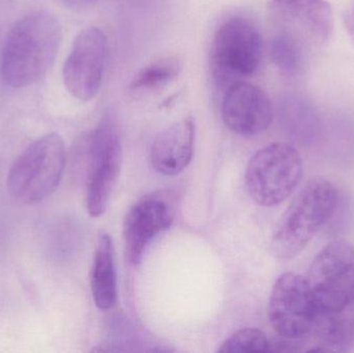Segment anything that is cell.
<instances>
[{
  "label": "cell",
  "mask_w": 354,
  "mask_h": 353,
  "mask_svg": "<svg viewBox=\"0 0 354 353\" xmlns=\"http://www.w3.org/2000/svg\"><path fill=\"white\" fill-rule=\"evenodd\" d=\"M195 134L193 117L183 118L164 128L151 145V161L153 168L164 175L181 173L193 158Z\"/></svg>",
  "instance_id": "obj_12"
},
{
  "label": "cell",
  "mask_w": 354,
  "mask_h": 353,
  "mask_svg": "<svg viewBox=\"0 0 354 353\" xmlns=\"http://www.w3.org/2000/svg\"><path fill=\"white\" fill-rule=\"evenodd\" d=\"M62 25L55 15L37 10L10 29L1 54V77L12 88H23L45 76L59 49Z\"/></svg>",
  "instance_id": "obj_1"
},
{
  "label": "cell",
  "mask_w": 354,
  "mask_h": 353,
  "mask_svg": "<svg viewBox=\"0 0 354 353\" xmlns=\"http://www.w3.org/2000/svg\"><path fill=\"white\" fill-rule=\"evenodd\" d=\"M319 313L338 312L354 304V246L333 240L312 261L306 276Z\"/></svg>",
  "instance_id": "obj_6"
},
{
  "label": "cell",
  "mask_w": 354,
  "mask_h": 353,
  "mask_svg": "<svg viewBox=\"0 0 354 353\" xmlns=\"http://www.w3.org/2000/svg\"><path fill=\"white\" fill-rule=\"evenodd\" d=\"M91 292L95 306L101 310H110L118 302L114 248L108 234L100 236L91 269Z\"/></svg>",
  "instance_id": "obj_14"
},
{
  "label": "cell",
  "mask_w": 354,
  "mask_h": 353,
  "mask_svg": "<svg viewBox=\"0 0 354 353\" xmlns=\"http://www.w3.org/2000/svg\"><path fill=\"white\" fill-rule=\"evenodd\" d=\"M270 59L282 72H297L303 62V52L299 41L288 33L277 35L270 44Z\"/></svg>",
  "instance_id": "obj_17"
},
{
  "label": "cell",
  "mask_w": 354,
  "mask_h": 353,
  "mask_svg": "<svg viewBox=\"0 0 354 353\" xmlns=\"http://www.w3.org/2000/svg\"><path fill=\"white\" fill-rule=\"evenodd\" d=\"M176 217L174 195L159 191L142 197L127 215L124 221V250L132 265L140 263L151 240L168 229Z\"/></svg>",
  "instance_id": "obj_10"
},
{
  "label": "cell",
  "mask_w": 354,
  "mask_h": 353,
  "mask_svg": "<svg viewBox=\"0 0 354 353\" xmlns=\"http://www.w3.org/2000/svg\"><path fill=\"white\" fill-rule=\"evenodd\" d=\"M89 159L86 207L89 215L105 213L122 165V144L112 114H106L95 130L83 137Z\"/></svg>",
  "instance_id": "obj_7"
},
{
  "label": "cell",
  "mask_w": 354,
  "mask_h": 353,
  "mask_svg": "<svg viewBox=\"0 0 354 353\" xmlns=\"http://www.w3.org/2000/svg\"><path fill=\"white\" fill-rule=\"evenodd\" d=\"M180 70V62L176 58L156 59L135 75L129 85V91L136 97L158 93L174 82Z\"/></svg>",
  "instance_id": "obj_16"
},
{
  "label": "cell",
  "mask_w": 354,
  "mask_h": 353,
  "mask_svg": "<svg viewBox=\"0 0 354 353\" xmlns=\"http://www.w3.org/2000/svg\"><path fill=\"white\" fill-rule=\"evenodd\" d=\"M263 53L261 33L243 17H232L216 30L209 52L212 80L221 90L254 76Z\"/></svg>",
  "instance_id": "obj_4"
},
{
  "label": "cell",
  "mask_w": 354,
  "mask_h": 353,
  "mask_svg": "<svg viewBox=\"0 0 354 353\" xmlns=\"http://www.w3.org/2000/svg\"><path fill=\"white\" fill-rule=\"evenodd\" d=\"M222 353L272 352V343L263 332L257 329H243L233 334L221 346Z\"/></svg>",
  "instance_id": "obj_18"
},
{
  "label": "cell",
  "mask_w": 354,
  "mask_h": 353,
  "mask_svg": "<svg viewBox=\"0 0 354 353\" xmlns=\"http://www.w3.org/2000/svg\"><path fill=\"white\" fill-rule=\"evenodd\" d=\"M338 190L326 178H312L285 211L272 236V250L282 260L303 252L318 230L334 215Z\"/></svg>",
  "instance_id": "obj_2"
},
{
  "label": "cell",
  "mask_w": 354,
  "mask_h": 353,
  "mask_svg": "<svg viewBox=\"0 0 354 353\" xmlns=\"http://www.w3.org/2000/svg\"><path fill=\"white\" fill-rule=\"evenodd\" d=\"M270 8L297 23L317 43H326L334 30V12L326 0H270Z\"/></svg>",
  "instance_id": "obj_13"
},
{
  "label": "cell",
  "mask_w": 354,
  "mask_h": 353,
  "mask_svg": "<svg viewBox=\"0 0 354 353\" xmlns=\"http://www.w3.org/2000/svg\"><path fill=\"white\" fill-rule=\"evenodd\" d=\"M221 109L225 124L241 136L261 134L274 115L266 91L247 81L235 83L224 91Z\"/></svg>",
  "instance_id": "obj_11"
},
{
  "label": "cell",
  "mask_w": 354,
  "mask_h": 353,
  "mask_svg": "<svg viewBox=\"0 0 354 353\" xmlns=\"http://www.w3.org/2000/svg\"><path fill=\"white\" fill-rule=\"evenodd\" d=\"M344 19L347 29H348L349 33H351V37H353L354 41V10L347 12Z\"/></svg>",
  "instance_id": "obj_20"
},
{
  "label": "cell",
  "mask_w": 354,
  "mask_h": 353,
  "mask_svg": "<svg viewBox=\"0 0 354 353\" xmlns=\"http://www.w3.org/2000/svg\"><path fill=\"white\" fill-rule=\"evenodd\" d=\"M313 332L322 340L320 352L338 350L354 341V304L338 312L319 313Z\"/></svg>",
  "instance_id": "obj_15"
},
{
  "label": "cell",
  "mask_w": 354,
  "mask_h": 353,
  "mask_svg": "<svg viewBox=\"0 0 354 353\" xmlns=\"http://www.w3.org/2000/svg\"><path fill=\"white\" fill-rule=\"evenodd\" d=\"M319 310L307 279L295 273L281 275L272 287L268 318L274 331L287 340H299L313 332Z\"/></svg>",
  "instance_id": "obj_8"
},
{
  "label": "cell",
  "mask_w": 354,
  "mask_h": 353,
  "mask_svg": "<svg viewBox=\"0 0 354 353\" xmlns=\"http://www.w3.org/2000/svg\"><path fill=\"white\" fill-rule=\"evenodd\" d=\"M68 8H74V10H82L95 4L99 0H62Z\"/></svg>",
  "instance_id": "obj_19"
},
{
  "label": "cell",
  "mask_w": 354,
  "mask_h": 353,
  "mask_svg": "<svg viewBox=\"0 0 354 353\" xmlns=\"http://www.w3.org/2000/svg\"><path fill=\"white\" fill-rule=\"evenodd\" d=\"M108 52L107 37L97 27H87L77 35L62 70L64 85L73 97L87 102L97 95Z\"/></svg>",
  "instance_id": "obj_9"
},
{
  "label": "cell",
  "mask_w": 354,
  "mask_h": 353,
  "mask_svg": "<svg viewBox=\"0 0 354 353\" xmlns=\"http://www.w3.org/2000/svg\"><path fill=\"white\" fill-rule=\"evenodd\" d=\"M303 172V160L292 145L272 143L259 149L250 160L245 184L258 204L276 207L295 192Z\"/></svg>",
  "instance_id": "obj_5"
},
{
  "label": "cell",
  "mask_w": 354,
  "mask_h": 353,
  "mask_svg": "<svg viewBox=\"0 0 354 353\" xmlns=\"http://www.w3.org/2000/svg\"><path fill=\"white\" fill-rule=\"evenodd\" d=\"M66 163V147L59 135L48 134L29 145L8 172L10 197L20 204L43 202L62 182Z\"/></svg>",
  "instance_id": "obj_3"
}]
</instances>
